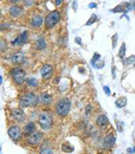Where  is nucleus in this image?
<instances>
[{"instance_id":"bb28decb","label":"nucleus","mask_w":135,"mask_h":154,"mask_svg":"<svg viewBox=\"0 0 135 154\" xmlns=\"http://www.w3.org/2000/svg\"><path fill=\"white\" fill-rule=\"evenodd\" d=\"M99 58H100V54H99V53H95V56H94V57H93V59H92V61H91L92 64H93V65L96 64V63L98 61Z\"/></svg>"},{"instance_id":"6e6552de","label":"nucleus","mask_w":135,"mask_h":154,"mask_svg":"<svg viewBox=\"0 0 135 154\" xmlns=\"http://www.w3.org/2000/svg\"><path fill=\"white\" fill-rule=\"evenodd\" d=\"M52 66L50 64H44L41 69V74L44 80H49L52 76Z\"/></svg>"},{"instance_id":"c85d7f7f","label":"nucleus","mask_w":135,"mask_h":154,"mask_svg":"<svg viewBox=\"0 0 135 154\" xmlns=\"http://www.w3.org/2000/svg\"><path fill=\"white\" fill-rule=\"evenodd\" d=\"M24 2H25V5L26 6H30L33 4V0H25Z\"/></svg>"},{"instance_id":"393cba45","label":"nucleus","mask_w":135,"mask_h":154,"mask_svg":"<svg viewBox=\"0 0 135 154\" xmlns=\"http://www.w3.org/2000/svg\"><path fill=\"white\" fill-rule=\"evenodd\" d=\"M135 62V56H131L130 57H128L125 61V64L126 65H129V64H131Z\"/></svg>"},{"instance_id":"f704fd0d","label":"nucleus","mask_w":135,"mask_h":154,"mask_svg":"<svg viewBox=\"0 0 135 154\" xmlns=\"http://www.w3.org/2000/svg\"><path fill=\"white\" fill-rule=\"evenodd\" d=\"M61 1H62V0H56V5L59 6V5L61 3Z\"/></svg>"},{"instance_id":"6ab92c4d","label":"nucleus","mask_w":135,"mask_h":154,"mask_svg":"<svg viewBox=\"0 0 135 154\" xmlns=\"http://www.w3.org/2000/svg\"><path fill=\"white\" fill-rule=\"evenodd\" d=\"M46 46H47V45H46V43H45L43 38H38L37 39V41H36V47H37V49L44 50L45 48H46Z\"/></svg>"},{"instance_id":"0eeeda50","label":"nucleus","mask_w":135,"mask_h":154,"mask_svg":"<svg viewBox=\"0 0 135 154\" xmlns=\"http://www.w3.org/2000/svg\"><path fill=\"white\" fill-rule=\"evenodd\" d=\"M41 139H42V133H33L28 135L27 142L29 144H32V145H36V144L40 143Z\"/></svg>"},{"instance_id":"2f4dec72","label":"nucleus","mask_w":135,"mask_h":154,"mask_svg":"<svg viewBox=\"0 0 135 154\" xmlns=\"http://www.w3.org/2000/svg\"><path fill=\"white\" fill-rule=\"evenodd\" d=\"M75 41L78 43V45H81V42H80V41H81V38H80V37H77V38L75 39Z\"/></svg>"},{"instance_id":"2eb2a0df","label":"nucleus","mask_w":135,"mask_h":154,"mask_svg":"<svg viewBox=\"0 0 135 154\" xmlns=\"http://www.w3.org/2000/svg\"><path fill=\"white\" fill-rule=\"evenodd\" d=\"M96 123L100 127H105L109 123V120L105 115H100L96 119Z\"/></svg>"},{"instance_id":"4be33fe9","label":"nucleus","mask_w":135,"mask_h":154,"mask_svg":"<svg viewBox=\"0 0 135 154\" xmlns=\"http://www.w3.org/2000/svg\"><path fill=\"white\" fill-rule=\"evenodd\" d=\"M125 52H126L125 43H122V46H121V48H120V50H119V53H118L119 57H120L121 59H122L123 57L125 56Z\"/></svg>"},{"instance_id":"7c9ffc66","label":"nucleus","mask_w":135,"mask_h":154,"mask_svg":"<svg viewBox=\"0 0 135 154\" xmlns=\"http://www.w3.org/2000/svg\"><path fill=\"white\" fill-rule=\"evenodd\" d=\"M91 109H92L91 105H87L86 110V113H89V111H91Z\"/></svg>"},{"instance_id":"f03ea898","label":"nucleus","mask_w":135,"mask_h":154,"mask_svg":"<svg viewBox=\"0 0 135 154\" xmlns=\"http://www.w3.org/2000/svg\"><path fill=\"white\" fill-rule=\"evenodd\" d=\"M37 103H38V99L35 96V94L30 93H27V94L21 97L19 104H20L21 107L27 108V107H34V106H36Z\"/></svg>"},{"instance_id":"c756f323","label":"nucleus","mask_w":135,"mask_h":154,"mask_svg":"<svg viewBox=\"0 0 135 154\" xmlns=\"http://www.w3.org/2000/svg\"><path fill=\"white\" fill-rule=\"evenodd\" d=\"M104 91L107 95H110V88L108 86H104Z\"/></svg>"},{"instance_id":"412c9836","label":"nucleus","mask_w":135,"mask_h":154,"mask_svg":"<svg viewBox=\"0 0 135 154\" xmlns=\"http://www.w3.org/2000/svg\"><path fill=\"white\" fill-rule=\"evenodd\" d=\"M27 84L31 87H36L38 85V80L36 78H33V77H31V78L27 79Z\"/></svg>"},{"instance_id":"ddd939ff","label":"nucleus","mask_w":135,"mask_h":154,"mask_svg":"<svg viewBox=\"0 0 135 154\" xmlns=\"http://www.w3.org/2000/svg\"><path fill=\"white\" fill-rule=\"evenodd\" d=\"M42 21H43V19L41 16H35L34 17L32 18V20L30 22V25L32 27H39L42 24Z\"/></svg>"},{"instance_id":"423d86ee","label":"nucleus","mask_w":135,"mask_h":154,"mask_svg":"<svg viewBox=\"0 0 135 154\" xmlns=\"http://www.w3.org/2000/svg\"><path fill=\"white\" fill-rule=\"evenodd\" d=\"M8 135L9 137L15 141L19 140L22 138V130L18 126H14L11 127L8 130Z\"/></svg>"},{"instance_id":"dca6fc26","label":"nucleus","mask_w":135,"mask_h":154,"mask_svg":"<svg viewBox=\"0 0 135 154\" xmlns=\"http://www.w3.org/2000/svg\"><path fill=\"white\" fill-rule=\"evenodd\" d=\"M127 103V98L126 97H120L115 101V105L117 108H122L124 107Z\"/></svg>"},{"instance_id":"39448f33","label":"nucleus","mask_w":135,"mask_h":154,"mask_svg":"<svg viewBox=\"0 0 135 154\" xmlns=\"http://www.w3.org/2000/svg\"><path fill=\"white\" fill-rule=\"evenodd\" d=\"M11 74L13 75L14 81L17 84H22L25 80V73L20 68H14L11 71Z\"/></svg>"},{"instance_id":"1a4fd4ad","label":"nucleus","mask_w":135,"mask_h":154,"mask_svg":"<svg viewBox=\"0 0 135 154\" xmlns=\"http://www.w3.org/2000/svg\"><path fill=\"white\" fill-rule=\"evenodd\" d=\"M12 116L15 120H17V122H19V123H22L25 120V118L24 112H22L21 109H18V108L13 110L12 111Z\"/></svg>"},{"instance_id":"473e14b6","label":"nucleus","mask_w":135,"mask_h":154,"mask_svg":"<svg viewBox=\"0 0 135 154\" xmlns=\"http://www.w3.org/2000/svg\"><path fill=\"white\" fill-rule=\"evenodd\" d=\"M89 7L90 8H95V7H96V5L95 3H91V4H89Z\"/></svg>"},{"instance_id":"b1692460","label":"nucleus","mask_w":135,"mask_h":154,"mask_svg":"<svg viewBox=\"0 0 135 154\" xmlns=\"http://www.w3.org/2000/svg\"><path fill=\"white\" fill-rule=\"evenodd\" d=\"M40 154H53L52 150L49 148H44L42 147L41 149V151H40Z\"/></svg>"},{"instance_id":"5701e85b","label":"nucleus","mask_w":135,"mask_h":154,"mask_svg":"<svg viewBox=\"0 0 135 154\" xmlns=\"http://www.w3.org/2000/svg\"><path fill=\"white\" fill-rule=\"evenodd\" d=\"M96 19H97L96 15L93 14V15L91 16V17L89 18V20H88V21L86 22V26H89V25H92V24H94L95 22L96 21Z\"/></svg>"},{"instance_id":"f8f14e48","label":"nucleus","mask_w":135,"mask_h":154,"mask_svg":"<svg viewBox=\"0 0 135 154\" xmlns=\"http://www.w3.org/2000/svg\"><path fill=\"white\" fill-rule=\"evenodd\" d=\"M115 142V137L112 136V135H107L105 139V141H104V147L105 148H111L112 146H114Z\"/></svg>"},{"instance_id":"72a5a7b5","label":"nucleus","mask_w":135,"mask_h":154,"mask_svg":"<svg viewBox=\"0 0 135 154\" xmlns=\"http://www.w3.org/2000/svg\"><path fill=\"white\" fill-rule=\"evenodd\" d=\"M10 1L12 2V3H15H15H18V2H20L21 0H10Z\"/></svg>"},{"instance_id":"c9c22d12","label":"nucleus","mask_w":135,"mask_h":154,"mask_svg":"<svg viewBox=\"0 0 135 154\" xmlns=\"http://www.w3.org/2000/svg\"><path fill=\"white\" fill-rule=\"evenodd\" d=\"M132 151H133V152H135V146H134V148H133V150H132Z\"/></svg>"},{"instance_id":"20e7f679","label":"nucleus","mask_w":135,"mask_h":154,"mask_svg":"<svg viewBox=\"0 0 135 154\" xmlns=\"http://www.w3.org/2000/svg\"><path fill=\"white\" fill-rule=\"evenodd\" d=\"M60 19V14L58 11H52L45 17V26L48 28H52Z\"/></svg>"},{"instance_id":"a211bd4d","label":"nucleus","mask_w":135,"mask_h":154,"mask_svg":"<svg viewBox=\"0 0 135 154\" xmlns=\"http://www.w3.org/2000/svg\"><path fill=\"white\" fill-rule=\"evenodd\" d=\"M34 130H35V125L33 123H29L25 128V133L27 135H30V134L33 133V131Z\"/></svg>"},{"instance_id":"9d476101","label":"nucleus","mask_w":135,"mask_h":154,"mask_svg":"<svg viewBox=\"0 0 135 154\" xmlns=\"http://www.w3.org/2000/svg\"><path fill=\"white\" fill-rule=\"evenodd\" d=\"M28 40V35H27V32H24L22 33V34L16 37L15 39V41L13 42V43L15 46H21V45H24V43H25Z\"/></svg>"},{"instance_id":"9b49d317","label":"nucleus","mask_w":135,"mask_h":154,"mask_svg":"<svg viewBox=\"0 0 135 154\" xmlns=\"http://www.w3.org/2000/svg\"><path fill=\"white\" fill-rule=\"evenodd\" d=\"M11 61L15 63H21L25 61V56L24 53L21 52H17L15 53H14L12 57H11Z\"/></svg>"},{"instance_id":"a878e982","label":"nucleus","mask_w":135,"mask_h":154,"mask_svg":"<svg viewBox=\"0 0 135 154\" xmlns=\"http://www.w3.org/2000/svg\"><path fill=\"white\" fill-rule=\"evenodd\" d=\"M117 130L119 131V133H122V131L123 130V123L121 122V120L117 122Z\"/></svg>"},{"instance_id":"4468645a","label":"nucleus","mask_w":135,"mask_h":154,"mask_svg":"<svg viewBox=\"0 0 135 154\" xmlns=\"http://www.w3.org/2000/svg\"><path fill=\"white\" fill-rule=\"evenodd\" d=\"M9 12H10V15L11 16H13L15 17H18V16H20L22 14V9L20 6H12V7L10 8Z\"/></svg>"},{"instance_id":"cd10ccee","label":"nucleus","mask_w":135,"mask_h":154,"mask_svg":"<svg viewBox=\"0 0 135 154\" xmlns=\"http://www.w3.org/2000/svg\"><path fill=\"white\" fill-rule=\"evenodd\" d=\"M112 41L114 42V45H112V48H115V46H116V41H117V35H116V34L112 37Z\"/></svg>"},{"instance_id":"aec40b11","label":"nucleus","mask_w":135,"mask_h":154,"mask_svg":"<svg viewBox=\"0 0 135 154\" xmlns=\"http://www.w3.org/2000/svg\"><path fill=\"white\" fill-rule=\"evenodd\" d=\"M41 100L42 103H44V104H50L52 102V98L48 93H43L41 97Z\"/></svg>"},{"instance_id":"f257e3e1","label":"nucleus","mask_w":135,"mask_h":154,"mask_svg":"<svg viewBox=\"0 0 135 154\" xmlns=\"http://www.w3.org/2000/svg\"><path fill=\"white\" fill-rule=\"evenodd\" d=\"M71 103L68 98H63L56 104V113L60 116H66L70 111Z\"/></svg>"},{"instance_id":"7ed1b4c3","label":"nucleus","mask_w":135,"mask_h":154,"mask_svg":"<svg viewBox=\"0 0 135 154\" xmlns=\"http://www.w3.org/2000/svg\"><path fill=\"white\" fill-rule=\"evenodd\" d=\"M38 122L42 130H49L52 124V117L48 113H41L39 115Z\"/></svg>"},{"instance_id":"f3484780","label":"nucleus","mask_w":135,"mask_h":154,"mask_svg":"<svg viewBox=\"0 0 135 154\" xmlns=\"http://www.w3.org/2000/svg\"><path fill=\"white\" fill-rule=\"evenodd\" d=\"M61 150L65 152H72L74 150V147L70 143V142L65 141L61 145Z\"/></svg>"}]
</instances>
